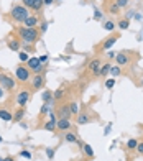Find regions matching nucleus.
<instances>
[{"mask_svg": "<svg viewBox=\"0 0 143 161\" xmlns=\"http://www.w3.org/2000/svg\"><path fill=\"white\" fill-rule=\"evenodd\" d=\"M117 41H118V36H110V38H107L105 41H104V44H102V49H104V51H105V49H110Z\"/></svg>", "mask_w": 143, "mask_h": 161, "instance_id": "nucleus-15", "label": "nucleus"}, {"mask_svg": "<svg viewBox=\"0 0 143 161\" xmlns=\"http://www.w3.org/2000/svg\"><path fill=\"white\" fill-rule=\"evenodd\" d=\"M64 140H66L67 143H77V141H79V140H77V136L74 135V133H71V131H66Z\"/></svg>", "mask_w": 143, "mask_h": 161, "instance_id": "nucleus-22", "label": "nucleus"}, {"mask_svg": "<svg viewBox=\"0 0 143 161\" xmlns=\"http://www.w3.org/2000/svg\"><path fill=\"white\" fill-rule=\"evenodd\" d=\"M81 148L84 150V153H85V156H89V158H94V150L90 145H87V143H82Z\"/></svg>", "mask_w": 143, "mask_h": 161, "instance_id": "nucleus-20", "label": "nucleus"}, {"mask_svg": "<svg viewBox=\"0 0 143 161\" xmlns=\"http://www.w3.org/2000/svg\"><path fill=\"white\" fill-rule=\"evenodd\" d=\"M104 28L107 31H113L115 30V23H113L112 20H107V21H104Z\"/></svg>", "mask_w": 143, "mask_h": 161, "instance_id": "nucleus-25", "label": "nucleus"}, {"mask_svg": "<svg viewBox=\"0 0 143 161\" xmlns=\"http://www.w3.org/2000/svg\"><path fill=\"white\" fill-rule=\"evenodd\" d=\"M16 33H18V36H20V39L23 43H26V44H33L38 39V30L36 28H26V26H21V28H18L16 30Z\"/></svg>", "mask_w": 143, "mask_h": 161, "instance_id": "nucleus-1", "label": "nucleus"}, {"mask_svg": "<svg viewBox=\"0 0 143 161\" xmlns=\"http://www.w3.org/2000/svg\"><path fill=\"white\" fill-rule=\"evenodd\" d=\"M128 26H130V20L123 18V20H120V21H118V28H120V30H127Z\"/></svg>", "mask_w": 143, "mask_h": 161, "instance_id": "nucleus-28", "label": "nucleus"}, {"mask_svg": "<svg viewBox=\"0 0 143 161\" xmlns=\"http://www.w3.org/2000/svg\"><path fill=\"white\" fill-rule=\"evenodd\" d=\"M76 122H77V125H85V123L92 122V117H90L89 113H85V112H79Z\"/></svg>", "mask_w": 143, "mask_h": 161, "instance_id": "nucleus-13", "label": "nucleus"}, {"mask_svg": "<svg viewBox=\"0 0 143 161\" xmlns=\"http://www.w3.org/2000/svg\"><path fill=\"white\" fill-rule=\"evenodd\" d=\"M115 54H117V53H113V51H108L107 58H108V59H113V58H115Z\"/></svg>", "mask_w": 143, "mask_h": 161, "instance_id": "nucleus-43", "label": "nucleus"}, {"mask_svg": "<svg viewBox=\"0 0 143 161\" xmlns=\"http://www.w3.org/2000/svg\"><path fill=\"white\" fill-rule=\"evenodd\" d=\"M110 74H112V77H117L122 74V69H120V66H112L110 67Z\"/></svg>", "mask_w": 143, "mask_h": 161, "instance_id": "nucleus-27", "label": "nucleus"}, {"mask_svg": "<svg viewBox=\"0 0 143 161\" xmlns=\"http://www.w3.org/2000/svg\"><path fill=\"white\" fill-rule=\"evenodd\" d=\"M0 87L3 90H13L16 87V82L13 77H10L8 74H0Z\"/></svg>", "mask_w": 143, "mask_h": 161, "instance_id": "nucleus-4", "label": "nucleus"}, {"mask_svg": "<svg viewBox=\"0 0 143 161\" xmlns=\"http://www.w3.org/2000/svg\"><path fill=\"white\" fill-rule=\"evenodd\" d=\"M110 67H112L110 62H105V64H102V66H100V71H99V76H107V74L110 72Z\"/></svg>", "mask_w": 143, "mask_h": 161, "instance_id": "nucleus-21", "label": "nucleus"}, {"mask_svg": "<svg viewBox=\"0 0 143 161\" xmlns=\"http://www.w3.org/2000/svg\"><path fill=\"white\" fill-rule=\"evenodd\" d=\"M56 123H58V115H56L54 112H49V120L44 123V130L54 131L56 130Z\"/></svg>", "mask_w": 143, "mask_h": 161, "instance_id": "nucleus-8", "label": "nucleus"}, {"mask_svg": "<svg viewBox=\"0 0 143 161\" xmlns=\"http://www.w3.org/2000/svg\"><path fill=\"white\" fill-rule=\"evenodd\" d=\"M3 141V138H2V135H0V143H2Z\"/></svg>", "mask_w": 143, "mask_h": 161, "instance_id": "nucleus-47", "label": "nucleus"}, {"mask_svg": "<svg viewBox=\"0 0 143 161\" xmlns=\"http://www.w3.org/2000/svg\"><path fill=\"white\" fill-rule=\"evenodd\" d=\"M3 97H5V90H3L2 87H0V100H2V99H3Z\"/></svg>", "mask_w": 143, "mask_h": 161, "instance_id": "nucleus-45", "label": "nucleus"}, {"mask_svg": "<svg viewBox=\"0 0 143 161\" xmlns=\"http://www.w3.org/2000/svg\"><path fill=\"white\" fill-rule=\"evenodd\" d=\"M21 2H23V7H26L28 10L33 7V0H21Z\"/></svg>", "mask_w": 143, "mask_h": 161, "instance_id": "nucleus-38", "label": "nucleus"}, {"mask_svg": "<svg viewBox=\"0 0 143 161\" xmlns=\"http://www.w3.org/2000/svg\"><path fill=\"white\" fill-rule=\"evenodd\" d=\"M108 12H110L112 15H118V12H120V8H118V5H117L115 2H113V3L110 5V7H108Z\"/></svg>", "mask_w": 143, "mask_h": 161, "instance_id": "nucleus-30", "label": "nucleus"}, {"mask_svg": "<svg viewBox=\"0 0 143 161\" xmlns=\"http://www.w3.org/2000/svg\"><path fill=\"white\" fill-rule=\"evenodd\" d=\"M53 107H54V99H49L43 104V107H41V110H39V115H46L49 112H53Z\"/></svg>", "mask_w": 143, "mask_h": 161, "instance_id": "nucleus-11", "label": "nucleus"}, {"mask_svg": "<svg viewBox=\"0 0 143 161\" xmlns=\"http://www.w3.org/2000/svg\"><path fill=\"white\" fill-rule=\"evenodd\" d=\"M115 3L118 5V8H125L128 5V0H115Z\"/></svg>", "mask_w": 143, "mask_h": 161, "instance_id": "nucleus-36", "label": "nucleus"}, {"mask_svg": "<svg viewBox=\"0 0 143 161\" xmlns=\"http://www.w3.org/2000/svg\"><path fill=\"white\" fill-rule=\"evenodd\" d=\"M102 18H104V15H102V12H100L99 8H95V10H94V20L100 21Z\"/></svg>", "mask_w": 143, "mask_h": 161, "instance_id": "nucleus-33", "label": "nucleus"}, {"mask_svg": "<svg viewBox=\"0 0 143 161\" xmlns=\"http://www.w3.org/2000/svg\"><path fill=\"white\" fill-rule=\"evenodd\" d=\"M100 66H102V61H100V59H92V61L89 62V71L92 72L94 76H99Z\"/></svg>", "mask_w": 143, "mask_h": 161, "instance_id": "nucleus-10", "label": "nucleus"}, {"mask_svg": "<svg viewBox=\"0 0 143 161\" xmlns=\"http://www.w3.org/2000/svg\"><path fill=\"white\" fill-rule=\"evenodd\" d=\"M46 156H48L49 159L54 158V150H53V148H46Z\"/></svg>", "mask_w": 143, "mask_h": 161, "instance_id": "nucleus-37", "label": "nucleus"}, {"mask_svg": "<svg viewBox=\"0 0 143 161\" xmlns=\"http://www.w3.org/2000/svg\"><path fill=\"white\" fill-rule=\"evenodd\" d=\"M71 108L69 105H61L59 107V112H58V118H71Z\"/></svg>", "mask_w": 143, "mask_h": 161, "instance_id": "nucleus-14", "label": "nucleus"}, {"mask_svg": "<svg viewBox=\"0 0 143 161\" xmlns=\"http://www.w3.org/2000/svg\"><path fill=\"white\" fill-rule=\"evenodd\" d=\"M41 97H43V100L46 102V100H49V99H53V92H51V90H43Z\"/></svg>", "mask_w": 143, "mask_h": 161, "instance_id": "nucleus-32", "label": "nucleus"}, {"mask_svg": "<svg viewBox=\"0 0 143 161\" xmlns=\"http://www.w3.org/2000/svg\"><path fill=\"white\" fill-rule=\"evenodd\" d=\"M69 108H71V113H72V115H77V113H79V108H81V107H79L77 102H71V104H69Z\"/></svg>", "mask_w": 143, "mask_h": 161, "instance_id": "nucleus-24", "label": "nucleus"}, {"mask_svg": "<svg viewBox=\"0 0 143 161\" xmlns=\"http://www.w3.org/2000/svg\"><path fill=\"white\" fill-rule=\"evenodd\" d=\"M53 2H56V0H43L44 5H53Z\"/></svg>", "mask_w": 143, "mask_h": 161, "instance_id": "nucleus-44", "label": "nucleus"}, {"mask_svg": "<svg viewBox=\"0 0 143 161\" xmlns=\"http://www.w3.org/2000/svg\"><path fill=\"white\" fill-rule=\"evenodd\" d=\"M23 117H25V108L20 107L18 110L13 113V120H12V122H21V120H23Z\"/></svg>", "mask_w": 143, "mask_h": 161, "instance_id": "nucleus-19", "label": "nucleus"}, {"mask_svg": "<svg viewBox=\"0 0 143 161\" xmlns=\"http://www.w3.org/2000/svg\"><path fill=\"white\" fill-rule=\"evenodd\" d=\"M115 61H117L118 66H125V64L130 62V56L127 53H117L115 54Z\"/></svg>", "mask_w": 143, "mask_h": 161, "instance_id": "nucleus-12", "label": "nucleus"}, {"mask_svg": "<svg viewBox=\"0 0 143 161\" xmlns=\"http://www.w3.org/2000/svg\"><path fill=\"white\" fill-rule=\"evenodd\" d=\"M136 145H138V141H136L135 138H130V140L127 141V148H128V150H135Z\"/></svg>", "mask_w": 143, "mask_h": 161, "instance_id": "nucleus-31", "label": "nucleus"}, {"mask_svg": "<svg viewBox=\"0 0 143 161\" xmlns=\"http://www.w3.org/2000/svg\"><path fill=\"white\" fill-rule=\"evenodd\" d=\"M20 156L21 158H26V159H31V153L28 151V150H21V151H20Z\"/></svg>", "mask_w": 143, "mask_h": 161, "instance_id": "nucleus-35", "label": "nucleus"}, {"mask_svg": "<svg viewBox=\"0 0 143 161\" xmlns=\"http://www.w3.org/2000/svg\"><path fill=\"white\" fill-rule=\"evenodd\" d=\"M30 100V90H20L18 94H16V104L21 107V108H25V105H26V102Z\"/></svg>", "mask_w": 143, "mask_h": 161, "instance_id": "nucleus-6", "label": "nucleus"}, {"mask_svg": "<svg viewBox=\"0 0 143 161\" xmlns=\"http://www.w3.org/2000/svg\"><path fill=\"white\" fill-rule=\"evenodd\" d=\"M5 161H13V156H7V158H5Z\"/></svg>", "mask_w": 143, "mask_h": 161, "instance_id": "nucleus-46", "label": "nucleus"}, {"mask_svg": "<svg viewBox=\"0 0 143 161\" xmlns=\"http://www.w3.org/2000/svg\"><path fill=\"white\" fill-rule=\"evenodd\" d=\"M72 128V122L69 118H58V123H56V130L59 131H69Z\"/></svg>", "mask_w": 143, "mask_h": 161, "instance_id": "nucleus-7", "label": "nucleus"}, {"mask_svg": "<svg viewBox=\"0 0 143 161\" xmlns=\"http://www.w3.org/2000/svg\"><path fill=\"white\" fill-rule=\"evenodd\" d=\"M39 61H41L43 64H44V62L48 61V54H41V56H39Z\"/></svg>", "mask_w": 143, "mask_h": 161, "instance_id": "nucleus-41", "label": "nucleus"}, {"mask_svg": "<svg viewBox=\"0 0 143 161\" xmlns=\"http://www.w3.org/2000/svg\"><path fill=\"white\" fill-rule=\"evenodd\" d=\"M110 130H112V123H108V125L105 126V130H104V133H105V135H108V133H110Z\"/></svg>", "mask_w": 143, "mask_h": 161, "instance_id": "nucleus-42", "label": "nucleus"}, {"mask_svg": "<svg viewBox=\"0 0 143 161\" xmlns=\"http://www.w3.org/2000/svg\"><path fill=\"white\" fill-rule=\"evenodd\" d=\"M43 0H33V7H31V10H35V12H39L41 10V7H43Z\"/></svg>", "mask_w": 143, "mask_h": 161, "instance_id": "nucleus-26", "label": "nucleus"}, {"mask_svg": "<svg viewBox=\"0 0 143 161\" xmlns=\"http://www.w3.org/2000/svg\"><path fill=\"white\" fill-rule=\"evenodd\" d=\"M64 94H66V87H64V85H61L59 89H56V90L53 92V99H54V100H59V99H62V97H64Z\"/></svg>", "mask_w": 143, "mask_h": 161, "instance_id": "nucleus-17", "label": "nucleus"}, {"mask_svg": "<svg viewBox=\"0 0 143 161\" xmlns=\"http://www.w3.org/2000/svg\"><path fill=\"white\" fill-rule=\"evenodd\" d=\"M26 67L30 69L31 72H35V74H41L43 62L39 61V58H30V59L26 61Z\"/></svg>", "mask_w": 143, "mask_h": 161, "instance_id": "nucleus-5", "label": "nucleus"}, {"mask_svg": "<svg viewBox=\"0 0 143 161\" xmlns=\"http://www.w3.org/2000/svg\"><path fill=\"white\" fill-rule=\"evenodd\" d=\"M18 59L21 62H26L28 59H30V54H28L26 51H20V53H18Z\"/></svg>", "mask_w": 143, "mask_h": 161, "instance_id": "nucleus-29", "label": "nucleus"}, {"mask_svg": "<svg viewBox=\"0 0 143 161\" xmlns=\"http://www.w3.org/2000/svg\"><path fill=\"white\" fill-rule=\"evenodd\" d=\"M113 85H115V77H110V79H107V82H105V87H107V89H112Z\"/></svg>", "mask_w": 143, "mask_h": 161, "instance_id": "nucleus-34", "label": "nucleus"}, {"mask_svg": "<svg viewBox=\"0 0 143 161\" xmlns=\"http://www.w3.org/2000/svg\"><path fill=\"white\" fill-rule=\"evenodd\" d=\"M48 26H49V23H48V21H43V23H41V33H46Z\"/></svg>", "mask_w": 143, "mask_h": 161, "instance_id": "nucleus-40", "label": "nucleus"}, {"mask_svg": "<svg viewBox=\"0 0 143 161\" xmlns=\"http://www.w3.org/2000/svg\"><path fill=\"white\" fill-rule=\"evenodd\" d=\"M30 82H31V87L35 89V90H39L44 85V77L41 76V74H35L31 79H30Z\"/></svg>", "mask_w": 143, "mask_h": 161, "instance_id": "nucleus-9", "label": "nucleus"}, {"mask_svg": "<svg viewBox=\"0 0 143 161\" xmlns=\"http://www.w3.org/2000/svg\"><path fill=\"white\" fill-rule=\"evenodd\" d=\"M15 76L20 82H30L31 79V71L28 69L26 66H18L15 69Z\"/></svg>", "mask_w": 143, "mask_h": 161, "instance_id": "nucleus-3", "label": "nucleus"}, {"mask_svg": "<svg viewBox=\"0 0 143 161\" xmlns=\"http://www.w3.org/2000/svg\"><path fill=\"white\" fill-rule=\"evenodd\" d=\"M10 15H12V18L18 23H23L28 16H30V10L23 5H13L12 7V12H10Z\"/></svg>", "mask_w": 143, "mask_h": 161, "instance_id": "nucleus-2", "label": "nucleus"}, {"mask_svg": "<svg viewBox=\"0 0 143 161\" xmlns=\"http://www.w3.org/2000/svg\"><path fill=\"white\" fill-rule=\"evenodd\" d=\"M8 48L13 49V51H18L20 49V41H16V39H10V41H8Z\"/></svg>", "mask_w": 143, "mask_h": 161, "instance_id": "nucleus-23", "label": "nucleus"}, {"mask_svg": "<svg viewBox=\"0 0 143 161\" xmlns=\"http://www.w3.org/2000/svg\"><path fill=\"white\" fill-rule=\"evenodd\" d=\"M0 120H3V122H12L13 115L8 110H5V108H0Z\"/></svg>", "mask_w": 143, "mask_h": 161, "instance_id": "nucleus-16", "label": "nucleus"}, {"mask_svg": "<svg viewBox=\"0 0 143 161\" xmlns=\"http://www.w3.org/2000/svg\"><path fill=\"white\" fill-rule=\"evenodd\" d=\"M0 161H5V158H0Z\"/></svg>", "mask_w": 143, "mask_h": 161, "instance_id": "nucleus-48", "label": "nucleus"}, {"mask_svg": "<svg viewBox=\"0 0 143 161\" xmlns=\"http://www.w3.org/2000/svg\"><path fill=\"white\" fill-rule=\"evenodd\" d=\"M23 23H25V26H26V28H35V26L38 25V18H36V16H31V15H30Z\"/></svg>", "mask_w": 143, "mask_h": 161, "instance_id": "nucleus-18", "label": "nucleus"}, {"mask_svg": "<svg viewBox=\"0 0 143 161\" xmlns=\"http://www.w3.org/2000/svg\"><path fill=\"white\" fill-rule=\"evenodd\" d=\"M135 150H136V153H138V154H143V141H140Z\"/></svg>", "mask_w": 143, "mask_h": 161, "instance_id": "nucleus-39", "label": "nucleus"}]
</instances>
